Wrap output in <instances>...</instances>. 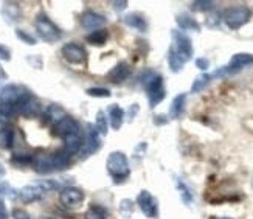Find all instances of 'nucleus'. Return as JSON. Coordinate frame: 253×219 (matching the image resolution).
I'll return each mask as SVG.
<instances>
[{
	"label": "nucleus",
	"instance_id": "9",
	"mask_svg": "<svg viewBox=\"0 0 253 219\" xmlns=\"http://www.w3.org/2000/svg\"><path fill=\"white\" fill-rule=\"evenodd\" d=\"M84 201V193L83 190L76 187H65L59 194V202L65 207V209H76L80 207Z\"/></svg>",
	"mask_w": 253,
	"mask_h": 219
},
{
	"label": "nucleus",
	"instance_id": "4",
	"mask_svg": "<svg viewBox=\"0 0 253 219\" xmlns=\"http://www.w3.org/2000/svg\"><path fill=\"white\" fill-rule=\"evenodd\" d=\"M107 171L111 174V177L114 179L115 183L123 182L125 179L129 177L130 174V168H129V162L127 157L125 156V152L120 151H114L111 152V156L107 157Z\"/></svg>",
	"mask_w": 253,
	"mask_h": 219
},
{
	"label": "nucleus",
	"instance_id": "2",
	"mask_svg": "<svg viewBox=\"0 0 253 219\" xmlns=\"http://www.w3.org/2000/svg\"><path fill=\"white\" fill-rule=\"evenodd\" d=\"M143 87L148 93V101L151 107H156L159 103L165 100V84H163V76L156 72H146L143 76Z\"/></svg>",
	"mask_w": 253,
	"mask_h": 219
},
{
	"label": "nucleus",
	"instance_id": "7",
	"mask_svg": "<svg viewBox=\"0 0 253 219\" xmlns=\"http://www.w3.org/2000/svg\"><path fill=\"white\" fill-rule=\"evenodd\" d=\"M137 205L140 207L141 213L149 219H157L159 218V201L148 191L143 190L137 196Z\"/></svg>",
	"mask_w": 253,
	"mask_h": 219
},
{
	"label": "nucleus",
	"instance_id": "33",
	"mask_svg": "<svg viewBox=\"0 0 253 219\" xmlns=\"http://www.w3.org/2000/svg\"><path fill=\"white\" fill-rule=\"evenodd\" d=\"M177 187H179V190H180V196H182V199H183V202L185 204H191V201H193V196H191V193H190V190L186 188V185L183 183V182H177Z\"/></svg>",
	"mask_w": 253,
	"mask_h": 219
},
{
	"label": "nucleus",
	"instance_id": "17",
	"mask_svg": "<svg viewBox=\"0 0 253 219\" xmlns=\"http://www.w3.org/2000/svg\"><path fill=\"white\" fill-rule=\"evenodd\" d=\"M130 75V67L127 62H120L117 64L115 67L107 73V80L111 83H115V84H120L123 83L129 78Z\"/></svg>",
	"mask_w": 253,
	"mask_h": 219
},
{
	"label": "nucleus",
	"instance_id": "22",
	"mask_svg": "<svg viewBox=\"0 0 253 219\" xmlns=\"http://www.w3.org/2000/svg\"><path fill=\"white\" fill-rule=\"evenodd\" d=\"M175 22H177V25L182 31H201L199 22L190 14H185V13L179 14L177 19H175Z\"/></svg>",
	"mask_w": 253,
	"mask_h": 219
},
{
	"label": "nucleus",
	"instance_id": "16",
	"mask_svg": "<svg viewBox=\"0 0 253 219\" xmlns=\"http://www.w3.org/2000/svg\"><path fill=\"white\" fill-rule=\"evenodd\" d=\"M73 132H80V125L75 118H72L69 115H65L58 125H54V134L62 138L69 134H73Z\"/></svg>",
	"mask_w": 253,
	"mask_h": 219
},
{
	"label": "nucleus",
	"instance_id": "13",
	"mask_svg": "<svg viewBox=\"0 0 253 219\" xmlns=\"http://www.w3.org/2000/svg\"><path fill=\"white\" fill-rule=\"evenodd\" d=\"M31 167L35 168L36 173L47 174L56 171V163H54V156L53 154H38L33 156Z\"/></svg>",
	"mask_w": 253,
	"mask_h": 219
},
{
	"label": "nucleus",
	"instance_id": "14",
	"mask_svg": "<svg viewBox=\"0 0 253 219\" xmlns=\"http://www.w3.org/2000/svg\"><path fill=\"white\" fill-rule=\"evenodd\" d=\"M81 25L83 28L92 31L101 30L106 25V17L100 13H95V11H85L81 16Z\"/></svg>",
	"mask_w": 253,
	"mask_h": 219
},
{
	"label": "nucleus",
	"instance_id": "35",
	"mask_svg": "<svg viewBox=\"0 0 253 219\" xmlns=\"http://www.w3.org/2000/svg\"><path fill=\"white\" fill-rule=\"evenodd\" d=\"M196 67L205 72L208 67H210V61H208L207 58H197L196 59Z\"/></svg>",
	"mask_w": 253,
	"mask_h": 219
},
{
	"label": "nucleus",
	"instance_id": "3",
	"mask_svg": "<svg viewBox=\"0 0 253 219\" xmlns=\"http://www.w3.org/2000/svg\"><path fill=\"white\" fill-rule=\"evenodd\" d=\"M253 67V54L252 53H236L232 56V59L228 61L227 65L217 69L211 76L213 78H225L230 75H236L239 72H243L246 69Z\"/></svg>",
	"mask_w": 253,
	"mask_h": 219
},
{
	"label": "nucleus",
	"instance_id": "11",
	"mask_svg": "<svg viewBox=\"0 0 253 219\" xmlns=\"http://www.w3.org/2000/svg\"><path fill=\"white\" fill-rule=\"evenodd\" d=\"M27 93L28 92L24 89V87L16 86V84H8L0 89V103L17 104Z\"/></svg>",
	"mask_w": 253,
	"mask_h": 219
},
{
	"label": "nucleus",
	"instance_id": "20",
	"mask_svg": "<svg viewBox=\"0 0 253 219\" xmlns=\"http://www.w3.org/2000/svg\"><path fill=\"white\" fill-rule=\"evenodd\" d=\"M107 115H109V123H111L114 131H118L123 126L125 122V111L118 104H112L107 109Z\"/></svg>",
	"mask_w": 253,
	"mask_h": 219
},
{
	"label": "nucleus",
	"instance_id": "23",
	"mask_svg": "<svg viewBox=\"0 0 253 219\" xmlns=\"http://www.w3.org/2000/svg\"><path fill=\"white\" fill-rule=\"evenodd\" d=\"M2 16H3L6 24H14V22H17L19 17H20V8H19V5L13 3V2L3 3V6H2Z\"/></svg>",
	"mask_w": 253,
	"mask_h": 219
},
{
	"label": "nucleus",
	"instance_id": "24",
	"mask_svg": "<svg viewBox=\"0 0 253 219\" xmlns=\"http://www.w3.org/2000/svg\"><path fill=\"white\" fill-rule=\"evenodd\" d=\"M65 117V111L59 106V104H50L45 111V118L48 120L50 123L58 125L61 120Z\"/></svg>",
	"mask_w": 253,
	"mask_h": 219
},
{
	"label": "nucleus",
	"instance_id": "6",
	"mask_svg": "<svg viewBox=\"0 0 253 219\" xmlns=\"http://www.w3.org/2000/svg\"><path fill=\"white\" fill-rule=\"evenodd\" d=\"M36 31L42 41L45 42H56L61 39V30L53 24V22L45 16V14H39L36 17Z\"/></svg>",
	"mask_w": 253,
	"mask_h": 219
},
{
	"label": "nucleus",
	"instance_id": "28",
	"mask_svg": "<svg viewBox=\"0 0 253 219\" xmlns=\"http://www.w3.org/2000/svg\"><path fill=\"white\" fill-rule=\"evenodd\" d=\"M134 213V202L130 199H123L120 202V215H122L125 219H129Z\"/></svg>",
	"mask_w": 253,
	"mask_h": 219
},
{
	"label": "nucleus",
	"instance_id": "42",
	"mask_svg": "<svg viewBox=\"0 0 253 219\" xmlns=\"http://www.w3.org/2000/svg\"><path fill=\"white\" fill-rule=\"evenodd\" d=\"M5 176V168H3V165L0 163V179H2Z\"/></svg>",
	"mask_w": 253,
	"mask_h": 219
},
{
	"label": "nucleus",
	"instance_id": "40",
	"mask_svg": "<svg viewBox=\"0 0 253 219\" xmlns=\"http://www.w3.org/2000/svg\"><path fill=\"white\" fill-rule=\"evenodd\" d=\"M114 5H115L117 11H123L127 6V2H114Z\"/></svg>",
	"mask_w": 253,
	"mask_h": 219
},
{
	"label": "nucleus",
	"instance_id": "5",
	"mask_svg": "<svg viewBox=\"0 0 253 219\" xmlns=\"http://www.w3.org/2000/svg\"><path fill=\"white\" fill-rule=\"evenodd\" d=\"M252 19V9L246 5L230 6L224 11V22L230 30L243 28Z\"/></svg>",
	"mask_w": 253,
	"mask_h": 219
},
{
	"label": "nucleus",
	"instance_id": "30",
	"mask_svg": "<svg viewBox=\"0 0 253 219\" xmlns=\"http://www.w3.org/2000/svg\"><path fill=\"white\" fill-rule=\"evenodd\" d=\"M85 93L93 98H109L111 96V90L104 89V87H90V89L85 90Z\"/></svg>",
	"mask_w": 253,
	"mask_h": 219
},
{
	"label": "nucleus",
	"instance_id": "19",
	"mask_svg": "<svg viewBox=\"0 0 253 219\" xmlns=\"http://www.w3.org/2000/svg\"><path fill=\"white\" fill-rule=\"evenodd\" d=\"M125 24L130 28H134L140 33H145L148 30V20L146 17L140 14V13H132V14H127L125 16Z\"/></svg>",
	"mask_w": 253,
	"mask_h": 219
},
{
	"label": "nucleus",
	"instance_id": "25",
	"mask_svg": "<svg viewBox=\"0 0 253 219\" xmlns=\"http://www.w3.org/2000/svg\"><path fill=\"white\" fill-rule=\"evenodd\" d=\"M107 38H109L107 30L101 28V30L92 31L90 35H87V38H85V39H87V42H89V44H92V45L101 47V45H104V44H106Z\"/></svg>",
	"mask_w": 253,
	"mask_h": 219
},
{
	"label": "nucleus",
	"instance_id": "8",
	"mask_svg": "<svg viewBox=\"0 0 253 219\" xmlns=\"http://www.w3.org/2000/svg\"><path fill=\"white\" fill-rule=\"evenodd\" d=\"M101 134L98 132L95 125H87V138L83 143V148H81V157H89L93 152H96L98 149L101 148Z\"/></svg>",
	"mask_w": 253,
	"mask_h": 219
},
{
	"label": "nucleus",
	"instance_id": "32",
	"mask_svg": "<svg viewBox=\"0 0 253 219\" xmlns=\"http://www.w3.org/2000/svg\"><path fill=\"white\" fill-rule=\"evenodd\" d=\"M33 156H27V154H16L13 159H11V163L16 167H25V165H31Z\"/></svg>",
	"mask_w": 253,
	"mask_h": 219
},
{
	"label": "nucleus",
	"instance_id": "45",
	"mask_svg": "<svg viewBox=\"0 0 253 219\" xmlns=\"http://www.w3.org/2000/svg\"><path fill=\"white\" fill-rule=\"evenodd\" d=\"M221 219H232V218H221Z\"/></svg>",
	"mask_w": 253,
	"mask_h": 219
},
{
	"label": "nucleus",
	"instance_id": "26",
	"mask_svg": "<svg viewBox=\"0 0 253 219\" xmlns=\"http://www.w3.org/2000/svg\"><path fill=\"white\" fill-rule=\"evenodd\" d=\"M211 80H213V76L210 73H202L201 76H197V78L194 80V83H193V86H191V92L193 93L202 92L205 87L211 83Z\"/></svg>",
	"mask_w": 253,
	"mask_h": 219
},
{
	"label": "nucleus",
	"instance_id": "34",
	"mask_svg": "<svg viewBox=\"0 0 253 219\" xmlns=\"http://www.w3.org/2000/svg\"><path fill=\"white\" fill-rule=\"evenodd\" d=\"M214 3L213 2H204V0H201V2H193L191 3V8L194 11H208V9H213Z\"/></svg>",
	"mask_w": 253,
	"mask_h": 219
},
{
	"label": "nucleus",
	"instance_id": "10",
	"mask_svg": "<svg viewBox=\"0 0 253 219\" xmlns=\"http://www.w3.org/2000/svg\"><path fill=\"white\" fill-rule=\"evenodd\" d=\"M16 114H20L24 117H38L41 114V103L33 95L27 93L16 104Z\"/></svg>",
	"mask_w": 253,
	"mask_h": 219
},
{
	"label": "nucleus",
	"instance_id": "37",
	"mask_svg": "<svg viewBox=\"0 0 253 219\" xmlns=\"http://www.w3.org/2000/svg\"><path fill=\"white\" fill-rule=\"evenodd\" d=\"M11 193V187L5 182V183H0V201H3L5 196H8Z\"/></svg>",
	"mask_w": 253,
	"mask_h": 219
},
{
	"label": "nucleus",
	"instance_id": "43",
	"mask_svg": "<svg viewBox=\"0 0 253 219\" xmlns=\"http://www.w3.org/2000/svg\"><path fill=\"white\" fill-rule=\"evenodd\" d=\"M3 131H5V123L2 122V120H0V134H2Z\"/></svg>",
	"mask_w": 253,
	"mask_h": 219
},
{
	"label": "nucleus",
	"instance_id": "12",
	"mask_svg": "<svg viewBox=\"0 0 253 219\" xmlns=\"http://www.w3.org/2000/svg\"><path fill=\"white\" fill-rule=\"evenodd\" d=\"M62 56L69 64H84L85 62V50L78 44L70 42L62 47Z\"/></svg>",
	"mask_w": 253,
	"mask_h": 219
},
{
	"label": "nucleus",
	"instance_id": "29",
	"mask_svg": "<svg viewBox=\"0 0 253 219\" xmlns=\"http://www.w3.org/2000/svg\"><path fill=\"white\" fill-rule=\"evenodd\" d=\"M14 143V131L13 129H5L2 134H0V145L3 148H11Z\"/></svg>",
	"mask_w": 253,
	"mask_h": 219
},
{
	"label": "nucleus",
	"instance_id": "15",
	"mask_svg": "<svg viewBox=\"0 0 253 219\" xmlns=\"http://www.w3.org/2000/svg\"><path fill=\"white\" fill-rule=\"evenodd\" d=\"M47 191L43 190L41 185H27V187L20 188L19 191V198L22 199V202L25 204H30V202H36L39 199L43 198V194H45Z\"/></svg>",
	"mask_w": 253,
	"mask_h": 219
},
{
	"label": "nucleus",
	"instance_id": "27",
	"mask_svg": "<svg viewBox=\"0 0 253 219\" xmlns=\"http://www.w3.org/2000/svg\"><path fill=\"white\" fill-rule=\"evenodd\" d=\"M95 128L96 131L100 132L101 135H106L107 134V118H106V114L103 111H100L96 114V120H95Z\"/></svg>",
	"mask_w": 253,
	"mask_h": 219
},
{
	"label": "nucleus",
	"instance_id": "39",
	"mask_svg": "<svg viewBox=\"0 0 253 219\" xmlns=\"http://www.w3.org/2000/svg\"><path fill=\"white\" fill-rule=\"evenodd\" d=\"M0 219H8V212L5 209L3 201H0Z\"/></svg>",
	"mask_w": 253,
	"mask_h": 219
},
{
	"label": "nucleus",
	"instance_id": "18",
	"mask_svg": "<svg viewBox=\"0 0 253 219\" xmlns=\"http://www.w3.org/2000/svg\"><path fill=\"white\" fill-rule=\"evenodd\" d=\"M83 143H84V140H83V137H81V132L69 134V135H65V137H64V151L67 152L69 156L76 154V152H80V151H81Z\"/></svg>",
	"mask_w": 253,
	"mask_h": 219
},
{
	"label": "nucleus",
	"instance_id": "21",
	"mask_svg": "<svg viewBox=\"0 0 253 219\" xmlns=\"http://www.w3.org/2000/svg\"><path fill=\"white\" fill-rule=\"evenodd\" d=\"M185 104H186V93H180L172 100L171 106H169V114L168 117L172 120H177L182 117L183 111H185Z\"/></svg>",
	"mask_w": 253,
	"mask_h": 219
},
{
	"label": "nucleus",
	"instance_id": "38",
	"mask_svg": "<svg viewBox=\"0 0 253 219\" xmlns=\"http://www.w3.org/2000/svg\"><path fill=\"white\" fill-rule=\"evenodd\" d=\"M0 59H3V61H9L11 59V51L0 44Z\"/></svg>",
	"mask_w": 253,
	"mask_h": 219
},
{
	"label": "nucleus",
	"instance_id": "1",
	"mask_svg": "<svg viewBox=\"0 0 253 219\" xmlns=\"http://www.w3.org/2000/svg\"><path fill=\"white\" fill-rule=\"evenodd\" d=\"M193 58V44L191 39L180 30L172 31V45L168 51V65L171 72H182L183 65Z\"/></svg>",
	"mask_w": 253,
	"mask_h": 219
},
{
	"label": "nucleus",
	"instance_id": "31",
	"mask_svg": "<svg viewBox=\"0 0 253 219\" xmlns=\"http://www.w3.org/2000/svg\"><path fill=\"white\" fill-rule=\"evenodd\" d=\"M16 36L17 39H20L22 42H25L27 45H36V38L31 36L30 33H27L25 30H16Z\"/></svg>",
	"mask_w": 253,
	"mask_h": 219
},
{
	"label": "nucleus",
	"instance_id": "41",
	"mask_svg": "<svg viewBox=\"0 0 253 219\" xmlns=\"http://www.w3.org/2000/svg\"><path fill=\"white\" fill-rule=\"evenodd\" d=\"M8 76H6V73H5V70L2 69V65H0V81H3V80H6Z\"/></svg>",
	"mask_w": 253,
	"mask_h": 219
},
{
	"label": "nucleus",
	"instance_id": "44",
	"mask_svg": "<svg viewBox=\"0 0 253 219\" xmlns=\"http://www.w3.org/2000/svg\"><path fill=\"white\" fill-rule=\"evenodd\" d=\"M42 219H53V218H42Z\"/></svg>",
	"mask_w": 253,
	"mask_h": 219
},
{
	"label": "nucleus",
	"instance_id": "36",
	"mask_svg": "<svg viewBox=\"0 0 253 219\" xmlns=\"http://www.w3.org/2000/svg\"><path fill=\"white\" fill-rule=\"evenodd\" d=\"M13 218L14 219H31L30 215L25 212V210H20V209H14L13 212Z\"/></svg>",
	"mask_w": 253,
	"mask_h": 219
}]
</instances>
